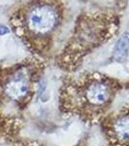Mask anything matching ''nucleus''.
I'll return each mask as SVG.
<instances>
[{"instance_id":"5","label":"nucleus","mask_w":129,"mask_h":146,"mask_svg":"<svg viewBox=\"0 0 129 146\" xmlns=\"http://www.w3.org/2000/svg\"><path fill=\"white\" fill-rule=\"evenodd\" d=\"M129 48V33L125 32L116 41L113 51V56L118 62H122L126 58Z\"/></svg>"},{"instance_id":"2","label":"nucleus","mask_w":129,"mask_h":146,"mask_svg":"<svg viewBox=\"0 0 129 146\" xmlns=\"http://www.w3.org/2000/svg\"><path fill=\"white\" fill-rule=\"evenodd\" d=\"M113 95L114 90L112 84L107 82L106 79L94 78L83 85L80 98L86 107L97 109L106 106L111 101Z\"/></svg>"},{"instance_id":"3","label":"nucleus","mask_w":129,"mask_h":146,"mask_svg":"<svg viewBox=\"0 0 129 146\" xmlns=\"http://www.w3.org/2000/svg\"><path fill=\"white\" fill-rule=\"evenodd\" d=\"M30 91V73L26 68L15 72L5 84V94L9 98L20 100L25 98Z\"/></svg>"},{"instance_id":"4","label":"nucleus","mask_w":129,"mask_h":146,"mask_svg":"<svg viewBox=\"0 0 129 146\" xmlns=\"http://www.w3.org/2000/svg\"><path fill=\"white\" fill-rule=\"evenodd\" d=\"M111 135L116 143L122 146L129 145V112L115 117L111 127Z\"/></svg>"},{"instance_id":"1","label":"nucleus","mask_w":129,"mask_h":146,"mask_svg":"<svg viewBox=\"0 0 129 146\" xmlns=\"http://www.w3.org/2000/svg\"><path fill=\"white\" fill-rule=\"evenodd\" d=\"M58 11L47 2H38L28 7L25 14V27L35 36L51 33L58 23Z\"/></svg>"},{"instance_id":"6","label":"nucleus","mask_w":129,"mask_h":146,"mask_svg":"<svg viewBox=\"0 0 129 146\" xmlns=\"http://www.w3.org/2000/svg\"><path fill=\"white\" fill-rule=\"evenodd\" d=\"M9 32V29L4 25H0V35H4Z\"/></svg>"}]
</instances>
